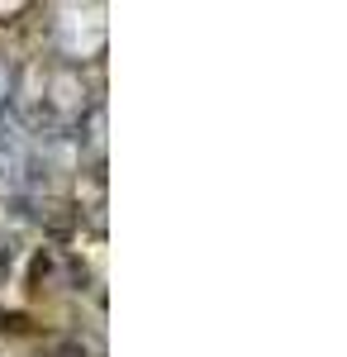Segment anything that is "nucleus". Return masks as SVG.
Wrapping results in <instances>:
<instances>
[{"mask_svg":"<svg viewBox=\"0 0 347 357\" xmlns=\"http://www.w3.org/2000/svg\"><path fill=\"white\" fill-rule=\"evenodd\" d=\"M0 91H5V67H0Z\"/></svg>","mask_w":347,"mask_h":357,"instance_id":"f257e3e1","label":"nucleus"}]
</instances>
